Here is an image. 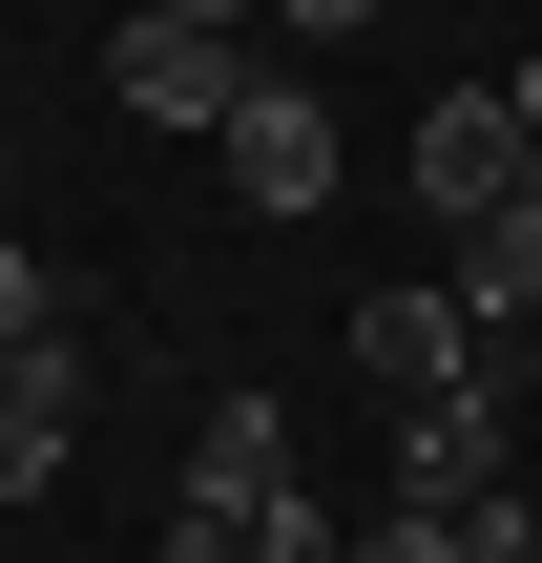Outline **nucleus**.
<instances>
[{"mask_svg":"<svg viewBox=\"0 0 542 563\" xmlns=\"http://www.w3.org/2000/svg\"><path fill=\"white\" fill-rule=\"evenodd\" d=\"M522 418H542V397L480 355L460 397H418V418H397V501H501V481H522Z\"/></svg>","mask_w":542,"mask_h":563,"instance_id":"obj_1","label":"nucleus"},{"mask_svg":"<svg viewBox=\"0 0 542 563\" xmlns=\"http://www.w3.org/2000/svg\"><path fill=\"white\" fill-rule=\"evenodd\" d=\"M397 188H418L439 230H480V209H522V188H542V146H522V104H501V84H439V104H418V167H397Z\"/></svg>","mask_w":542,"mask_h":563,"instance_id":"obj_2","label":"nucleus"},{"mask_svg":"<svg viewBox=\"0 0 542 563\" xmlns=\"http://www.w3.org/2000/svg\"><path fill=\"white\" fill-rule=\"evenodd\" d=\"M104 84H125L146 125H209V146H230V104H251L272 63H251V21H125V42H104Z\"/></svg>","mask_w":542,"mask_h":563,"instance_id":"obj_3","label":"nucleus"},{"mask_svg":"<svg viewBox=\"0 0 542 563\" xmlns=\"http://www.w3.org/2000/svg\"><path fill=\"white\" fill-rule=\"evenodd\" d=\"M355 376L418 418V397H460V376H480V313H460L439 272H418V292H355Z\"/></svg>","mask_w":542,"mask_h":563,"instance_id":"obj_4","label":"nucleus"},{"mask_svg":"<svg viewBox=\"0 0 542 563\" xmlns=\"http://www.w3.org/2000/svg\"><path fill=\"white\" fill-rule=\"evenodd\" d=\"M230 188H251L272 230L334 209V104H313V84H251V104H230Z\"/></svg>","mask_w":542,"mask_h":563,"instance_id":"obj_5","label":"nucleus"},{"mask_svg":"<svg viewBox=\"0 0 542 563\" xmlns=\"http://www.w3.org/2000/svg\"><path fill=\"white\" fill-rule=\"evenodd\" d=\"M272 501H292V418L272 397H209L188 418V522H272Z\"/></svg>","mask_w":542,"mask_h":563,"instance_id":"obj_6","label":"nucleus"},{"mask_svg":"<svg viewBox=\"0 0 542 563\" xmlns=\"http://www.w3.org/2000/svg\"><path fill=\"white\" fill-rule=\"evenodd\" d=\"M63 439H84V334H21L0 355V501H42Z\"/></svg>","mask_w":542,"mask_h":563,"instance_id":"obj_7","label":"nucleus"},{"mask_svg":"<svg viewBox=\"0 0 542 563\" xmlns=\"http://www.w3.org/2000/svg\"><path fill=\"white\" fill-rule=\"evenodd\" d=\"M439 292H460L480 334H542V188H522V209H480V230H439Z\"/></svg>","mask_w":542,"mask_h":563,"instance_id":"obj_8","label":"nucleus"},{"mask_svg":"<svg viewBox=\"0 0 542 563\" xmlns=\"http://www.w3.org/2000/svg\"><path fill=\"white\" fill-rule=\"evenodd\" d=\"M355 563H542V501L522 481H501V501H376Z\"/></svg>","mask_w":542,"mask_h":563,"instance_id":"obj_9","label":"nucleus"},{"mask_svg":"<svg viewBox=\"0 0 542 563\" xmlns=\"http://www.w3.org/2000/svg\"><path fill=\"white\" fill-rule=\"evenodd\" d=\"M21 334H63V313H42V251L0 230V355H21Z\"/></svg>","mask_w":542,"mask_h":563,"instance_id":"obj_10","label":"nucleus"},{"mask_svg":"<svg viewBox=\"0 0 542 563\" xmlns=\"http://www.w3.org/2000/svg\"><path fill=\"white\" fill-rule=\"evenodd\" d=\"M272 21H292V42H355V21H376V0H272Z\"/></svg>","mask_w":542,"mask_h":563,"instance_id":"obj_11","label":"nucleus"},{"mask_svg":"<svg viewBox=\"0 0 542 563\" xmlns=\"http://www.w3.org/2000/svg\"><path fill=\"white\" fill-rule=\"evenodd\" d=\"M146 21H272V0H146Z\"/></svg>","mask_w":542,"mask_h":563,"instance_id":"obj_12","label":"nucleus"},{"mask_svg":"<svg viewBox=\"0 0 542 563\" xmlns=\"http://www.w3.org/2000/svg\"><path fill=\"white\" fill-rule=\"evenodd\" d=\"M501 104H522V146H542V63H522V84H501Z\"/></svg>","mask_w":542,"mask_h":563,"instance_id":"obj_13","label":"nucleus"},{"mask_svg":"<svg viewBox=\"0 0 542 563\" xmlns=\"http://www.w3.org/2000/svg\"><path fill=\"white\" fill-rule=\"evenodd\" d=\"M522 460H542V418H522Z\"/></svg>","mask_w":542,"mask_h":563,"instance_id":"obj_14","label":"nucleus"}]
</instances>
